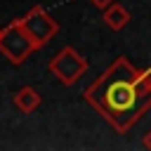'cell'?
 I'll use <instances>...</instances> for the list:
<instances>
[{"label":"cell","instance_id":"cell-3","mask_svg":"<svg viewBox=\"0 0 151 151\" xmlns=\"http://www.w3.org/2000/svg\"><path fill=\"white\" fill-rule=\"evenodd\" d=\"M50 73L61 83V85H73L78 78H83V73L87 71V59L71 45L61 47L52 59H50Z\"/></svg>","mask_w":151,"mask_h":151},{"label":"cell","instance_id":"cell-8","mask_svg":"<svg viewBox=\"0 0 151 151\" xmlns=\"http://www.w3.org/2000/svg\"><path fill=\"white\" fill-rule=\"evenodd\" d=\"M142 144H144V149H151V130L144 134V139H142Z\"/></svg>","mask_w":151,"mask_h":151},{"label":"cell","instance_id":"cell-1","mask_svg":"<svg viewBox=\"0 0 151 151\" xmlns=\"http://www.w3.org/2000/svg\"><path fill=\"white\" fill-rule=\"evenodd\" d=\"M83 97L116 132L125 134L151 109V68L142 71L127 57H116Z\"/></svg>","mask_w":151,"mask_h":151},{"label":"cell","instance_id":"cell-5","mask_svg":"<svg viewBox=\"0 0 151 151\" xmlns=\"http://www.w3.org/2000/svg\"><path fill=\"white\" fill-rule=\"evenodd\" d=\"M14 106L21 111V113H33L40 104H42V97H40V92L38 90H33L31 85H24V87H19L17 92H14Z\"/></svg>","mask_w":151,"mask_h":151},{"label":"cell","instance_id":"cell-4","mask_svg":"<svg viewBox=\"0 0 151 151\" xmlns=\"http://www.w3.org/2000/svg\"><path fill=\"white\" fill-rule=\"evenodd\" d=\"M19 21H21V26L28 31V35L33 38V42H35L38 47H45V45L59 33V24H57L54 17H50L40 5L31 7Z\"/></svg>","mask_w":151,"mask_h":151},{"label":"cell","instance_id":"cell-2","mask_svg":"<svg viewBox=\"0 0 151 151\" xmlns=\"http://www.w3.org/2000/svg\"><path fill=\"white\" fill-rule=\"evenodd\" d=\"M33 50H38V45L33 42V38L28 35V31L21 26L19 19H14L12 24H7L2 28V33H0V52L5 54V59L9 64H14V66L24 64L26 57Z\"/></svg>","mask_w":151,"mask_h":151},{"label":"cell","instance_id":"cell-6","mask_svg":"<svg viewBox=\"0 0 151 151\" xmlns=\"http://www.w3.org/2000/svg\"><path fill=\"white\" fill-rule=\"evenodd\" d=\"M101 17H104V24L111 31H123L127 26V21H130V12L123 5H118V2L109 5L106 9H101Z\"/></svg>","mask_w":151,"mask_h":151},{"label":"cell","instance_id":"cell-9","mask_svg":"<svg viewBox=\"0 0 151 151\" xmlns=\"http://www.w3.org/2000/svg\"><path fill=\"white\" fill-rule=\"evenodd\" d=\"M0 33H2V28H0Z\"/></svg>","mask_w":151,"mask_h":151},{"label":"cell","instance_id":"cell-7","mask_svg":"<svg viewBox=\"0 0 151 151\" xmlns=\"http://www.w3.org/2000/svg\"><path fill=\"white\" fill-rule=\"evenodd\" d=\"M90 2H92L97 9H106V7H109V5H113L116 0H90Z\"/></svg>","mask_w":151,"mask_h":151}]
</instances>
